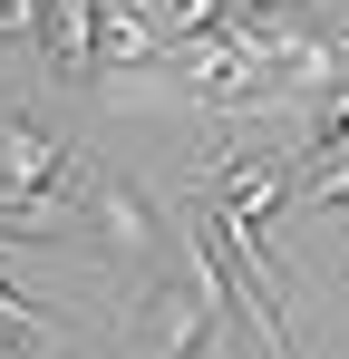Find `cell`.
Listing matches in <instances>:
<instances>
[{"instance_id": "1", "label": "cell", "mask_w": 349, "mask_h": 359, "mask_svg": "<svg viewBox=\"0 0 349 359\" xmlns=\"http://www.w3.org/2000/svg\"><path fill=\"white\" fill-rule=\"evenodd\" d=\"M146 330H136V359H204L214 330H224V292L204 282L194 243H184V282H146Z\"/></svg>"}, {"instance_id": "2", "label": "cell", "mask_w": 349, "mask_h": 359, "mask_svg": "<svg viewBox=\"0 0 349 359\" xmlns=\"http://www.w3.org/2000/svg\"><path fill=\"white\" fill-rule=\"evenodd\" d=\"M78 194H88V233H97L107 262H126V272H156L165 262V214H156V194L136 175H88Z\"/></svg>"}, {"instance_id": "3", "label": "cell", "mask_w": 349, "mask_h": 359, "mask_svg": "<svg viewBox=\"0 0 349 359\" xmlns=\"http://www.w3.org/2000/svg\"><path fill=\"white\" fill-rule=\"evenodd\" d=\"M68 194V136L49 117H0V204H49Z\"/></svg>"}, {"instance_id": "4", "label": "cell", "mask_w": 349, "mask_h": 359, "mask_svg": "<svg viewBox=\"0 0 349 359\" xmlns=\"http://www.w3.org/2000/svg\"><path fill=\"white\" fill-rule=\"evenodd\" d=\"M165 29H156V10L146 0H107L97 10V78H165Z\"/></svg>"}, {"instance_id": "5", "label": "cell", "mask_w": 349, "mask_h": 359, "mask_svg": "<svg viewBox=\"0 0 349 359\" xmlns=\"http://www.w3.org/2000/svg\"><path fill=\"white\" fill-rule=\"evenodd\" d=\"M97 10H107V0H49L39 59H49L58 88H97Z\"/></svg>"}, {"instance_id": "6", "label": "cell", "mask_w": 349, "mask_h": 359, "mask_svg": "<svg viewBox=\"0 0 349 359\" xmlns=\"http://www.w3.org/2000/svg\"><path fill=\"white\" fill-rule=\"evenodd\" d=\"M291 165H301V175H320V165H349V78H340V88H320V97H301Z\"/></svg>"}, {"instance_id": "7", "label": "cell", "mask_w": 349, "mask_h": 359, "mask_svg": "<svg viewBox=\"0 0 349 359\" xmlns=\"http://www.w3.org/2000/svg\"><path fill=\"white\" fill-rule=\"evenodd\" d=\"M0 340H10V350H58V311L39 292H20L10 272H0Z\"/></svg>"}, {"instance_id": "8", "label": "cell", "mask_w": 349, "mask_h": 359, "mask_svg": "<svg viewBox=\"0 0 349 359\" xmlns=\"http://www.w3.org/2000/svg\"><path fill=\"white\" fill-rule=\"evenodd\" d=\"M146 10H156L165 39H204V29H224V20H233V0H146Z\"/></svg>"}, {"instance_id": "9", "label": "cell", "mask_w": 349, "mask_h": 359, "mask_svg": "<svg viewBox=\"0 0 349 359\" xmlns=\"http://www.w3.org/2000/svg\"><path fill=\"white\" fill-rule=\"evenodd\" d=\"M39 20H49V0H0V49H29L39 59Z\"/></svg>"}, {"instance_id": "10", "label": "cell", "mask_w": 349, "mask_h": 359, "mask_svg": "<svg viewBox=\"0 0 349 359\" xmlns=\"http://www.w3.org/2000/svg\"><path fill=\"white\" fill-rule=\"evenodd\" d=\"M310 214H330V224L349 214V165H320L310 175Z\"/></svg>"}, {"instance_id": "11", "label": "cell", "mask_w": 349, "mask_h": 359, "mask_svg": "<svg viewBox=\"0 0 349 359\" xmlns=\"http://www.w3.org/2000/svg\"><path fill=\"white\" fill-rule=\"evenodd\" d=\"M262 350H272V359H310V350H301V330H291V311L272 320V330H262Z\"/></svg>"}, {"instance_id": "12", "label": "cell", "mask_w": 349, "mask_h": 359, "mask_svg": "<svg viewBox=\"0 0 349 359\" xmlns=\"http://www.w3.org/2000/svg\"><path fill=\"white\" fill-rule=\"evenodd\" d=\"M233 10H262V20H301L310 0H233Z\"/></svg>"}, {"instance_id": "13", "label": "cell", "mask_w": 349, "mask_h": 359, "mask_svg": "<svg viewBox=\"0 0 349 359\" xmlns=\"http://www.w3.org/2000/svg\"><path fill=\"white\" fill-rule=\"evenodd\" d=\"M340 262H349V214H340Z\"/></svg>"}, {"instance_id": "14", "label": "cell", "mask_w": 349, "mask_h": 359, "mask_svg": "<svg viewBox=\"0 0 349 359\" xmlns=\"http://www.w3.org/2000/svg\"><path fill=\"white\" fill-rule=\"evenodd\" d=\"M340 59H349V20H340Z\"/></svg>"}, {"instance_id": "15", "label": "cell", "mask_w": 349, "mask_h": 359, "mask_svg": "<svg viewBox=\"0 0 349 359\" xmlns=\"http://www.w3.org/2000/svg\"><path fill=\"white\" fill-rule=\"evenodd\" d=\"M0 359H10V340H0Z\"/></svg>"}]
</instances>
